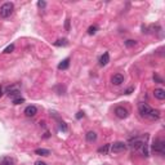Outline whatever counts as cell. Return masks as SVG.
<instances>
[{
	"label": "cell",
	"mask_w": 165,
	"mask_h": 165,
	"mask_svg": "<svg viewBox=\"0 0 165 165\" xmlns=\"http://www.w3.org/2000/svg\"><path fill=\"white\" fill-rule=\"evenodd\" d=\"M13 10H14L13 3H4L3 5L0 7V17L1 18L10 17V14L13 13Z\"/></svg>",
	"instance_id": "cell-1"
},
{
	"label": "cell",
	"mask_w": 165,
	"mask_h": 165,
	"mask_svg": "<svg viewBox=\"0 0 165 165\" xmlns=\"http://www.w3.org/2000/svg\"><path fill=\"white\" fill-rule=\"evenodd\" d=\"M152 150H154L156 154L159 155H164L165 154V142L160 138L154 139V143H152Z\"/></svg>",
	"instance_id": "cell-2"
},
{
	"label": "cell",
	"mask_w": 165,
	"mask_h": 165,
	"mask_svg": "<svg viewBox=\"0 0 165 165\" xmlns=\"http://www.w3.org/2000/svg\"><path fill=\"white\" fill-rule=\"evenodd\" d=\"M125 150H127V143L120 142V141L110 144V151H111L112 154H120V152H124Z\"/></svg>",
	"instance_id": "cell-3"
},
{
	"label": "cell",
	"mask_w": 165,
	"mask_h": 165,
	"mask_svg": "<svg viewBox=\"0 0 165 165\" xmlns=\"http://www.w3.org/2000/svg\"><path fill=\"white\" fill-rule=\"evenodd\" d=\"M138 111L141 113V116H143V117H146V119H148V115H150V112L152 111V108L148 106L147 103H139L138 105Z\"/></svg>",
	"instance_id": "cell-4"
},
{
	"label": "cell",
	"mask_w": 165,
	"mask_h": 165,
	"mask_svg": "<svg viewBox=\"0 0 165 165\" xmlns=\"http://www.w3.org/2000/svg\"><path fill=\"white\" fill-rule=\"evenodd\" d=\"M7 94L12 98H17V97H21V92H19V86L18 85H10L7 88Z\"/></svg>",
	"instance_id": "cell-5"
},
{
	"label": "cell",
	"mask_w": 165,
	"mask_h": 165,
	"mask_svg": "<svg viewBox=\"0 0 165 165\" xmlns=\"http://www.w3.org/2000/svg\"><path fill=\"white\" fill-rule=\"evenodd\" d=\"M115 115L119 117V119H127L129 112H128V110L125 108L124 106H117V107L115 108Z\"/></svg>",
	"instance_id": "cell-6"
},
{
	"label": "cell",
	"mask_w": 165,
	"mask_h": 165,
	"mask_svg": "<svg viewBox=\"0 0 165 165\" xmlns=\"http://www.w3.org/2000/svg\"><path fill=\"white\" fill-rule=\"evenodd\" d=\"M36 113H38V108H36V106H34V105H30L25 108V115L27 117H32L36 115Z\"/></svg>",
	"instance_id": "cell-7"
},
{
	"label": "cell",
	"mask_w": 165,
	"mask_h": 165,
	"mask_svg": "<svg viewBox=\"0 0 165 165\" xmlns=\"http://www.w3.org/2000/svg\"><path fill=\"white\" fill-rule=\"evenodd\" d=\"M111 81H112V84H115V85H120L124 82V76L121 75V74H115V75L111 77Z\"/></svg>",
	"instance_id": "cell-8"
},
{
	"label": "cell",
	"mask_w": 165,
	"mask_h": 165,
	"mask_svg": "<svg viewBox=\"0 0 165 165\" xmlns=\"http://www.w3.org/2000/svg\"><path fill=\"white\" fill-rule=\"evenodd\" d=\"M0 165H15V161L10 156H3L0 159Z\"/></svg>",
	"instance_id": "cell-9"
},
{
	"label": "cell",
	"mask_w": 165,
	"mask_h": 165,
	"mask_svg": "<svg viewBox=\"0 0 165 165\" xmlns=\"http://www.w3.org/2000/svg\"><path fill=\"white\" fill-rule=\"evenodd\" d=\"M154 96H155V98H158L159 101H163V99H165V90L164 89H160V88L155 89Z\"/></svg>",
	"instance_id": "cell-10"
},
{
	"label": "cell",
	"mask_w": 165,
	"mask_h": 165,
	"mask_svg": "<svg viewBox=\"0 0 165 165\" xmlns=\"http://www.w3.org/2000/svg\"><path fill=\"white\" fill-rule=\"evenodd\" d=\"M85 138H86V142H89V143H92V142H94V141L97 139V133L96 132H88L85 134Z\"/></svg>",
	"instance_id": "cell-11"
},
{
	"label": "cell",
	"mask_w": 165,
	"mask_h": 165,
	"mask_svg": "<svg viewBox=\"0 0 165 165\" xmlns=\"http://www.w3.org/2000/svg\"><path fill=\"white\" fill-rule=\"evenodd\" d=\"M110 62V56H108V53H103L101 56V58H99V65L101 66H106Z\"/></svg>",
	"instance_id": "cell-12"
},
{
	"label": "cell",
	"mask_w": 165,
	"mask_h": 165,
	"mask_svg": "<svg viewBox=\"0 0 165 165\" xmlns=\"http://www.w3.org/2000/svg\"><path fill=\"white\" fill-rule=\"evenodd\" d=\"M159 117H160V111H159V110L152 108V111L150 112V115H148V119H150V120H158Z\"/></svg>",
	"instance_id": "cell-13"
},
{
	"label": "cell",
	"mask_w": 165,
	"mask_h": 165,
	"mask_svg": "<svg viewBox=\"0 0 165 165\" xmlns=\"http://www.w3.org/2000/svg\"><path fill=\"white\" fill-rule=\"evenodd\" d=\"M35 154L40 155V156H49L50 155V151L46 150V148H38V150H35Z\"/></svg>",
	"instance_id": "cell-14"
},
{
	"label": "cell",
	"mask_w": 165,
	"mask_h": 165,
	"mask_svg": "<svg viewBox=\"0 0 165 165\" xmlns=\"http://www.w3.org/2000/svg\"><path fill=\"white\" fill-rule=\"evenodd\" d=\"M69 66H70V60H69V58H66V60H63L60 65H58V69H60V70H66V69H69Z\"/></svg>",
	"instance_id": "cell-15"
},
{
	"label": "cell",
	"mask_w": 165,
	"mask_h": 165,
	"mask_svg": "<svg viewBox=\"0 0 165 165\" xmlns=\"http://www.w3.org/2000/svg\"><path fill=\"white\" fill-rule=\"evenodd\" d=\"M108 151H110V144H105L103 147L98 148V152H99V154H103V155H107Z\"/></svg>",
	"instance_id": "cell-16"
},
{
	"label": "cell",
	"mask_w": 165,
	"mask_h": 165,
	"mask_svg": "<svg viewBox=\"0 0 165 165\" xmlns=\"http://www.w3.org/2000/svg\"><path fill=\"white\" fill-rule=\"evenodd\" d=\"M54 45L56 46H66V45H69V41L66 40V39H62V40H57L54 43Z\"/></svg>",
	"instance_id": "cell-17"
},
{
	"label": "cell",
	"mask_w": 165,
	"mask_h": 165,
	"mask_svg": "<svg viewBox=\"0 0 165 165\" xmlns=\"http://www.w3.org/2000/svg\"><path fill=\"white\" fill-rule=\"evenodd\" d=\"M25 102V99H23L22 97H17V98H13V103L14 105H21Z\"/></svg>",
	"instance_id": "cell-18"
},
{
	"label": "cell",
	"mask_w": 165,
	"mask_h": 165,
	"mask_svg": "<svg viewBox=\"0 0 165 165\" xmlns=\"http://www.w3.org/2000/svg\"><path fill=\"white\" fill-rule=\"evenodd\" d=\"M125 45H127L128 48H132V46L137 45V41L136 40H127V41H125Z\"/></svg>",
	"instance_id": "cell-19"
},
{
	"label": "cell",
	"mask_w": 165,
	"mask_h": 165,
	"mask_svg": "<svg viewBox=\"0 0 165 165\" xmlns=\"http://www.w3.org/2000/svg\"><path fill=\"white\" fill-rule=\"evenodd\" d=\"M14 50V44H10V45H8L5 49H4V53H12Z\"/></svg>",
	"instance_id": "cell-20"
},
{
	"label": "cell",
	"mask_w": 165,
	"mask_h": 165,
	"mask_svg": "<svg viewBox=\"0 0 165 165\" xmlns=\"http://www.w3.org/2000/svg\"><path fill=\"white\" fill-rule=\"evenodd\" d=\"M96 32H97V26H90L88 29V34L89 35H94Z\"/></svg>",
	"instance_id": "cell-21"
},
{
	"label": "cell",
	"mask_w": 165,
	"mask_h": 165,
	"mask_svg": "<svg viewBox=\"0 0 165 165\" xmlns=\"http://www.w3.org/2000/svg\"><path fill=\"white\" fill-rule=\"evenodd\" d=\"M60 129H62L63 132H66V130H67V127L65 125V123H60Z\"/></svg>",
	"instance_id": "cell-22"
},
{
	"label": "cell",
	"mask_w": 165,
	"mask_h": 165,
	"mask_svg": "<svg viewBox=\"0 0 165 165\" xmlns=\"http://www.w3.org/2000/svg\"><path fill=\"white\" fill-rule=\"evenodd\" d=\"M45 5H46L45 1H38V7L39 8H45Z\"/></svg>",
	"instance_id": "cell-23"
},
{
	"label": "cell",
	"mask_w": 165,
	"mask_h": 165,
	"mask_svg": "<svg viewBox=\"0 0 165 165\" xmlns=\"http://www.w3.org/2000/svg\"><path fill=\"white\" fill-rule=\"evenodd\" d=\"M154 80H155V81H158V82H160V84H163V80L160 79V77H159L158 75H156V74L154 75Z\"/></svg>",
	"instance_id": "cell-24"
},
{
	"label": "cell",
	"mask_w": 165,
	"mask_h": 165,
	"mask_svg": "<svg viewBox=\"0 0 165 165\" xmlns=\"http://www.w3.org/2000/svg\"><path fill=\"white\" fill-rule=\"evenodd\" d=\"M133 90H134V88H133V86H132V88H128V89H127V90H125V92H124V93H125V94H130V93L133 92Z\"/></svg>",
	"instance_id": "cell-25"
},
{
	"label": "cell",
	"mask_w": 165,
	"mask_h": 165,
	"mask_svg": "<svg viewBox=\"0 0 165 165\" xmlns=\"http://www.w3.org/2000/svg\"><path fill=\"white\" fill-rule=\"evenodd\" d=\"M66 30H70V19H66Z\"/></svg>",
	"instance_id": "cell-26"
},
{
	"label": "cell",
	"mask_w": 165,
	"mask_h": 165,
	"mask_svg": "<svg viewBox=\"0 0 165 165\" xmlns=\"http://www.w3.org/2000/svg\"><path fill=\"white\" fill-rule=\"evenodd\" d=\"M3 94H4V89H3V86H0V98L3 97Z\"/></svg>",
	"instance_id": "cell-27"
},
{
	"label": "cell",
	"mask_w": 165,
	"mask_h": 165,
	"mask_svg": "<svg viewBox=\"0 0 165 165\" xmlns=\"http://www.w3.org/2000/svg\"><path fill=\"white\" fill-rule=\"evenodd\" d=\"M82 115H84V112H81V111H80V112H79V113H77V115H76V117H77V119H80V117H81Z\"/></svg>",
	"instance_id": "cell-28"
},
{
	"label": "cell",
	"mask_w": 165,
	"mask_h": 165,
	"mask_svg": "<svg viewBox=\"0 0 165 165\" xmlns=\"http://www.w3.org/2000/svg\"><path fill=\"white\" fill-rule=\"evenodd\" d=\"M35 165H46V164L43 163V161H36V163H35Z\"/></svg>",
	"instance_id": "cell-29"
}]
</instances>
